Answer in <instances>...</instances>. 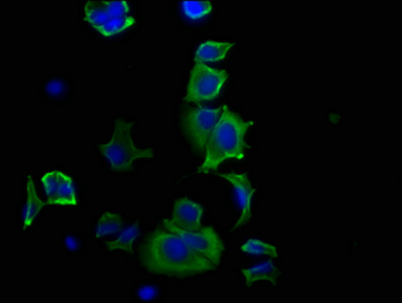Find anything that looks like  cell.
Segmentation results:
<instances>
[{"label":"cell","mask_w":402,"mask_h":303,"mask_svg":"<svg viewBox=\"0 0 402 303\" xmlns=\"http://www.w3.org/2000/svg\"><path fill=\"white\" fill-rule=\"evenodd\" d=\"M242 273L245 276L247 284L249 286L257 283V282L275 283L276 280L279 276V270L271 260L255 266V267L244 269Z\"/></svg>","instance_id":"obj_12"},{"label":"cell","mask_w":402,"mask_h":303,"mask_svg":"<svg viewBox=\"0 0 402 303\" xmlns=\"http://www.w3.org/2000/svg\"><path fill=\"white\" fill-rule=\"evenodd\" d=\"M227 79V72L214 69L202 62H195L185 99L195 102L214 99L223 90Z\"/></svg>","instance_id":"obj_4"},{"label":"cell","mask_w":402,"mask_h":303,"mask_svg":"<svg viewBox=\"0 0 402 303\" xmlns=\"http://www.w3.org/2000/svg\"><path fill=\"white\" fill-rule=\"evenodd\" d=\"M158 295V289L155 286H145L141 287L138 290V296L141 300H146V302H149V300H155Z\"/></svg>","instance_id":"obj_21"},{"label":"cell","mask_w":402,"mask_h":303,"mask_svg":"<svg viewBox=\"0 0 402 303\" xmlns=\"http://www.w3.org/2000/svg\"><path fill=\"white\" fill-rule=\"evenodd\" d=\"M47 204L61 206H76L77 198L74 182L68 175L60 171H51L42 177Z\"/></svg>","instance_id":"obj_7"},{"label":"cell","mask_w":402,"mask_h":303,"mask_svg":"<svg viewBox=\"0 0 402 303\" xmlns=\"http://www.w3.org/2000/svg\"><path fill=\"white\" fill-rule=\"evenodd\" d=\"M223 113L221 108L198 107L184 120V132L191 146L198 153L207 151L210 136Z\"/></svg>","instance_id":"obj_6"},{"label":"cell","mask_w":402,"mask_h":303,"mask_svg":"<svg viewBox=\"0 0 402 303\" xmlns=\"http://www.w3.org/2000/svg\"><path fill=\"white\" fill-rule=\"evenodd\" d=\"M45 90L50 97H62L67 90V84L60 78H53L46 84Z\"/></svg>","instance_id":"obj_20"},{"label":"cell","mask_w":402,"mask_h":303,"mask_svg":"<svg viewBox=\"0 0 402 303\" xmlns=\"http://www.w3.org/2000/svg\"><path fill=\"white\" fill-rule=\"evenodd\" d=\"M134 122H127L123 118L114 120L113 133L109 142L99 143L98 150L109 163L111 170L129 172L134 169V162L139 159H152L154 150L151 148L139 149L132 141Z\"/></svg>","instance_id":"obj_3"},{"label":"cell","mask_w":402,"mask_h":303,"mask_svg":"<svg viewBox=\"0 0 402 303\" xmlns=\"http://www.w3.org/2000/svg\"><path fill=\"white\" fill-rule=\"evenodd\" d=\"M163 223L169 232L179 236L189 247L209 259L214 265H219L225 246L218 232L212 227H205L197 232H189L177 227L171 220H164Z\"/></svg>","instance_id":"obj_5"},{"label":"cell","mask_w":402,"mask_h":303,"mask_svg":"<svg viewBox=\"0 0 402 303\" xmlns=\"http://www.w3.org/2000/svg\"><path fill=\"white\" fill-rule=\"evenodd\" d=\"M123 220L122 216L116 213H105L100 216L95 230V237L97 239L111 236L122 231Z\"/></svg>","instance_id":"obj_14"},{"label":"cell","mask_w":402,"mask_h":303,"mask_svg":"<svg viewBox=\"0 0 402 303\" xmlns=\"http://www.w3.org/2000/svg\"><path fill=\"white\" fill-rule=\"evenodd\" d=\"M203 207L188 198H180L173 207L172 222L185 231L197 232L201 229Z\"/></svg>","instance_id":"obj_9"},{"label":"cell","mask_w":402,"mask_h":303,"mask_svg":"<svg viewBox=\"0 0 402 303\" xmlns=\"http://www.w3.org/2000/svg\"><path fill=\"white\" fill-rule=\"evenodd\" d=\"M27 202L25 204L24 211H22V222H24V229L31 227L39 213L45 206V202L40 199L36 195L35 185H34L33 178L32 176L27 177Z\"/></svg>","instance_id":"obj_11"},{"label":"cell","mask_w":402,"mask_h":303,"mask_svg":"<svg viewBox=\"0 0 402 303\" xmlns=\"http://www.w3.org/2000/svg\"><path fill=\"white\" fill-rule=\"evenodd\" d=\"M218 176L219 178L227 180L234 188L237 202L241 209V216L234 229L241 227L252 218L253 197L255 193L253 184L246 174L227 173V174H219Z\"/></svg>","instance_id":"obj_8"},{"label":"cell","mask_w":402,"mask_h":303,"mask_svg":"<svg viewBox=\"0 0 402 303\" xmlns=\"http://www.w3.org/2000/svg\"><path fill=\"white\" fill-rule=\"evenodd\" d=\"M64 244H65L66 249L70 251V252H77L81 248V243H80L79 239L74 234H67L64 239Z\"/></svg>","instance_id":"obj_22"},{"label":"cell","mask_w":402,"mask_h":303,"mask_svg":"<svg viewBox=\"0 0 402 303\" xmlns=\"http://www.w3.org/2000/svg\"><path fill=\"white\" fill-rule=\"evenodd\" d=\"M107 13L111 17H125L130 11L127 1H104Z\"/></svg>","instance_id":"obj_19"},{"label":"cell","mask_w":402,"mask_h":303,"mask_svg":"<svg viewBox=\"0 0 402 303\" xmlns=\"http://www.w3.org/2000/svg\"><path fill=\"white\" fill-rule=\"evenodd\" d=\"M234 45L230 43L209 42L203 43L197 48L194 56V62H218L227 56Z\"/></svg>","instance_id":"obj_10"},{"label":"cell","mask_w":402,"mask_h":303,"mask_svg":"<svg viewBox=\"0 0 402 303\" xmlns=\"http://www.w3.org/2000/svg\"><path fill=\"white\" fill-rule=\"evenodd\" d=\"M181 9L185 17L191 20H198L207 17L214 6L210 1H183Z\"/></svg>","instance_id":"obj_17"},{"label":"cell","mask_w":402,"mask_h":303,"mask_svg":"<svg viewBox=\"0 0 402 303\" xmlns=\"http://www.w3.org/2000/svg\"><path fill=\"white\" fill-rule=\"evenodd\" d=\"M253 125V122H245L228 111V107H223V113L210 136L207 156L198 173L216 170L223 162L230 159H244L246 133Z\"/></svg>","instance_id":"obj_2"},{"label":"cell","mask_w":402,"mask_h":303,"mask_svg":"<svg viewBox=\"0 0 402 303\" xmlns=\"http://www.w3.org/2000/svg\"><path fill=\"white\" fill-rule=\"evenodd\" d=\"M241 250L250 255H267V256L274 257V258L278 257L277 248L261 240H256V239L247 241L242 246Z\"/></svg>","instance_id":"obj_18"},{"label":"cell","mask_w":402,"mask_h":303,"mask_svg":"<svg viewBox=\"0 0 402 303\" xmlns=\"http://www.w3.org/2000/svg\"><path fill=\"white\" fill-rule=\"evenodd\" d=\"M141 234V227L139 223H132L131 225L123 230L122 234L113 241L106 244L109 251H123V252L132 253V245Z\"/></svg>","instance_id":"obj_13"},{"label":"cell","mask_w":402,"mask_h":303,"mask_svg":"<svg viewBox=\"0 0 402 303\" xmlns=\"http://www.w3.org/2000/svg\"><path fill=\"white\" fill-rule=\"evenodd\" d=\"M136 24L134 17H111L106 22L97 29L98 33L104 36H113L127 31Z\"/></svg>","instance_id":"obj_16"},{"label":"cell","mask_w":402,"mask_h":303,"mask_svg":"<svg viewBox=\"0 0 402 303\" xmlns=\"http://www.w3.org/2000/svg\"><path fill=\"white\" fill-rule=\"evenodd\" d=\"M140 259L146 270L170 277L193 276L216 267L189 247L179 236L160 230L153 232L144 244Z\"/></svg>","instance_id":"obj_1"},{"label":"cell","mask_w":402,"mask_h":303,"mask_svg":"<svg viewBox=\"0 0 402 303\" xmlns=\"http://www.w3.org/2000/svg\"><path fill=\"white\" fill-rule=\"evenodd\" d=\"M85 20L89 24H91L95 29H99L104 26L105 22L111 18L107 13L104 2L102 1H88L86 2L85 8Z\"/></svg>","instance_id":"obj_15"}]
</instances>
